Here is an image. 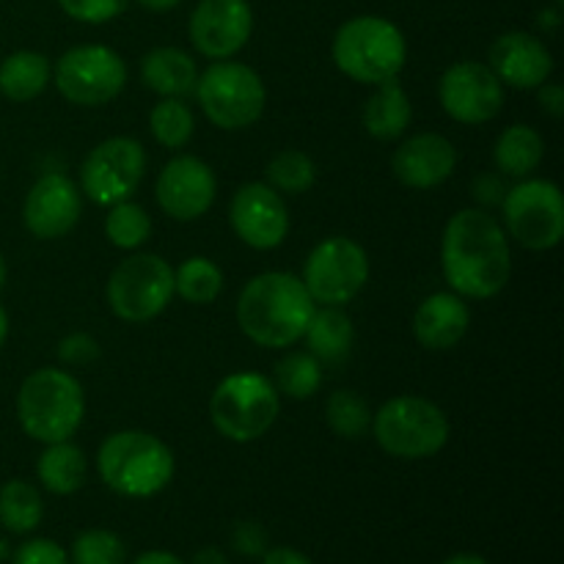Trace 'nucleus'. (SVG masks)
Returning <instances> with one entry per match:
<instances>
[{
    "instance_id": "1",
    "label": "nucleus",
    "mask_w": 564,
    "mask_h": 564,
    "mask_svg": "<svg viewBox=\"0 0 564 564\" xmlns=\"http://www.w3.org/2000/svg\"><path fill=\"white\" fill-rule=\"evenodd\" d=\"M441 268L455 295L471 301L496 297L512 275L505 226L477 207L452 215L441 240Z\"/></svg>"
},
{
    "instance_id": "2",
    "label": "nucleus",
    "mask_w": 564,
    "mask_h": 564,
    "mask_svg": "<svg viewBox=\"0 0 564 564\" xmlns=\"http://www.w3.org/2000/svg\"><path fill=\"white\" fill-rule=\"evenodd\" d=\"M317 303L303 286L301 275L270 270L242 286L237 297V325L259 347L284 350L297 345L306 334Z\"/></svg>"
},
{
    "instance_id": "3",
    "label": "nucleus",
    "mask_w": 564,
    "mask_h": 564,
    "mask_svg": "<svg viewBox=\"0 0 564 564\" xmlns=\"http://www.w3.org/2000/svg\"><path fill=\"white\" fill-rule=\"evenodd\" d=\"M174 452L147 430H119L102 441L97 471L124 499H152L174 479Z\"/></svg>"
},
{
    "instance_id": "4",
    "label": "nucleus",
    "mask_w": 564,
    "mask_h": 564,
    "mask_svg": "<svg viewBox=\"0 0 564 564\" xmlns=\"http://www.w3.org/2000/svg\"><path fill=\"white\" fill-rule=\"evenodd\" d=\"M86 416V394L75 375L42 367L22 380L17 391V419L28 438L39 444L69 441Z\"/></svg>"
},
{
    "instance_id": "5",
    "label": "nucleus",
    "mask_w": 564,
    "mask_h": 564,
    "mask_svg": "<svg viewBox=\"0 0 564 564\" xmlns=\"http://www.w3.org/2000/svg\"><path fill=\"white\" fill-rule=\"evenodd\" d=\"M408 44L400 28L383 17H352L334 36V64L350 80L378 86L402 72Z\"/></svg>"
},
{
    "instance_id": "6",
    "label": "nucleus",
    "mask_w": 564,
    "mask_h": 564,
    "mask_svg": "<svg viewBox=\"0 0 564 564\" xmlns=\"http://www.w3.org/2000/svg\"><path fill=\"white\" fill-rule=\"evenodd\" d=\"M372 433L380 449L400 460H424L438 455L449 441V419L424 397H391L372 413Z\"/></svg>"
},
{
    "instance_id": "7",
    "label": "nucleus",
    "mask_w": 564,
    "mask_h": 564,
    "mask_svg": "<svg viewBox=\"0 0 564 564\" xmlns=\"http://www.w3.org/2000/svg\"><path fill=\"white\" fill-rule=\"evenodd\" d=\"M281 411L273 380L259 372H235L209 397V419L226 441L251 444L270 433Z\"/></svg>"
},
{
    "instance_id": "8",
    "label": "nucleus",
    "mask_w": 564,
    "mask_h": 564,
    "mask_svg": "<svg viewBox=\"0 0 564 564\" xmlns=\"http://www.w3.org/2000/svg\"><path fill=\"white\" fill-rule=\"evenodd\" d=\"M196 97L204 116L218 130H246L257 124L268 105V91L257 69L240 61H213L198 72Z\"/></svg>"
},
{
    "instance_id": "9",
    "label": "nucleus",
    "mask_w": 564,
    "mask_h": 564,
    "mask_svg": "<svg viewBox=\"0 0 564 564\" xmlns=\"http://www.w3.org/2000/svg\"><path fill=\"white\" fill-rule=\"evenodd\" d=\"M105 292L116 317L132 325L149 323L174 297V268L158 253H132L116 264Z\"/></svg>"
},
{
    "instance_id": "10",
    "label": "nucleus",
    "mask_w": 564,
    "mask_h": 564,
    "mask_svg": "<svg viewBox=\"0 0 564 564\" xmlns=\"http://www.w3.org/2000/svg\"><path fill=\"white\" fill-rule=\"evenodd\" d=\"M505 226L518 246L529 251H551L564 237V196L549 180H521L507 187Z\"/></svg>"
},
{
    "instance_id": "11",
    "label": "nucleus",
    "mask_w": 564,
    "mask_h": 564,
    "mask_svg": "<svg viewBox=\"0 0 564 564\" xmlns=\"http://www.w3.org/2000/svg\"><path fill=\"white\" fill-rule=\"evenodd\" d=\"M53 83L66 102L99 108L124 91L127 66L124 58L105 44H80L61 55Z\"/></svg>"
},
{
    "instance_id": "12",
    "label": "nucleus",
    "mask_w": 564,
    "mask_h": 564,
    "mask_svg": "<svg viewBox=\"0 0 564 564\" xmlns=\"http://www.w3.org/2000/svg\"><path fill=\"white\" fill-rule=\"evenodd\" d=\"M303 286L317 306H345L369 281V257L352 237L317 242L303 268Z\"/></svg>"
},
{
    "instance_id": "13",
    "label": "nucleus",
    "mask_w": 564,
    "mask_h": 564,
    "mask_svg": "<svg viewBox=\"0 0 564 564\" xmlns=\"http://www.w3.org/2000/svg\"><path fill=\"white\" fill-rule=\"evenodd\" d=\"M147 174V152L135 138L116 135L97 143L80 169V191L99 207L127 202Z\"/></svg>"
},
{
    "instance_id": "14",
    "label": "nucleus",
    "mask_w": 564,
    "mask_h": 564,
    "mask_svg": "<svg viewBox=\"0 0 564 564\" xmlns=\"http://www.w3.org/2000/svg\"><path fill=\"white\" fill-rule=\"evenodd\" d=\"M441 108L460 124H485L505 108V86L488 64L460 61L441 75Z\"/></svg>"
},
{
    "instance_id": "15",
    "label": "nucleus",
    "mask_w": 564,
    "mask_h": 564,
    "mask_svg": "<svg viewBox=\"0 0 564 564\" xmlns=\"http://www.w3.org/2000/svg\"><path fill=\"white\" fill-rule=\"evenodd\" d=\"M229 224L248 248L273 251L286 240L290 213L284 196L268 182H246L229 204Z\"/></svg>"
},
{
    "instance_id": "16",
    "label": "nucleus",
    "mask_w": 564,
    "mask_h": 564,
    "mask_svg": "<svg viewBox=\"0 0 564 564\" xmlns=\"http://www.w3.org/2000/svg\"><path fill=\"white\" fill-rule=\"evenodd\" d=\"M191 42L204 58H235L253 31V11L248 0H198L191 14Z\"/></svg>"
},
{
    "instance_id": "17",
    "label": "nucleus",
    "mask_w": 564,
    "mask_h": 564,
    "mask_svg": "<svg viewBox=\"0 0 564 564\" xmlns=\"http://www.w3.org/2000/svg\"><path fill=\"white\" fill-rule=\"evenodd\" d=\"M215 193H218L215 171L193 154H180V158L169 160L160 171L158 182H154V196H158L160 209L169 218L182 220V224L207 215V209L215 202Z\"/></svg>"
},
{
    "instance_id": "18",
    "label": "nucleus",
    "mask_w": 564,
    "mask_h": 564,
    "mask_svg": "<svg viewBox=\"0 0 564 564\" xmlns=\"http://www.w3.org/2000/svg\"><path fill=\"white\" fill-rule=\"evenodd\" d=\"M80 187L66 174H44L31 185L22 207L25 229L36 240H58L66 237L80 220Z\"/></svg>"
},
{
    "instance_id": "19",
    "label": "nucleus",
    "mask_w": 564,
    "mask_h": 564,
    "mask_svg": "<svg viewBox=\"0 0 564 564\" xmlns=\"http://www.w3.org/2000/svg\"><path fill=\"white\" fill-rule=\"evenodd\" d=\"M457 165V149L449 138L438 132H419L400 143L394 152L391 169L405 187L413 191H433L444 185Z\"/></svg>"
},
{
    "instance_id": "20",
    "label": "nucleus",
    "mask_w": 564,
    "mask_h": 564,
    "mask_svg": "<svg viewBox=\"0 0 564 564\" xmlns=\"http://www.w3.org/2000/svg\"><path fill=\"white\" fill-rule=\"evenodd\" d=\"M488 66L499 77L501 86L532 91L549 80L554 72V58L543 39L523 31H510L494 42Z\"/></svg>"
},
{
    "instance_id": "21",
    "label": "nucleus",
    "mask_w": 564,
    "mask_h": 564,
    "mask_svg": "<svg viewBox=\"0 0 564 564\" xmlns=\"http://www.w3.org/2000/svg\"><path fill=\"white\" fill-rule=\"evenodd\" d=\"M471 325V312L466 301L455 292H435L419 303L413 314V336L424 350L444 352L460 345Z\"/></svg>"
},
{
    "instance_id": "22",
    "label": "nucleus",
    "mask_w": 564,
    "mask_h": 564,
    "mask_svg": "<svg viewBox=\"0 0 564 564\" xmlns=\"http://www.w3.org/2000/svg\"><path fill=\"white\" fill-rule=\"evenodd\" d=\"M141 80L149 91L160 97H187L196 91L198 66L185 50L154 47L141 61Z\"/></svg>"
},
{
    "instance_id": "23",
    "label": "nucleus",
    "mask_w": 564,
    "mask_h": 564,
    "mask_svg": "<svg viewBox=\"0 0 564 564\" xmlns=\"http://www.w3.org/2000/svg\"><path fill=\"white\" fill-rule=\"evenodd\" d=\"M411 116V97L397 77L378 83L372 97L364 105V127L378 141H397L400 135H405Z\"/></svg>"
},
{
    "instance_id": "24",
    "label": "nucleus",
    "mask_w": 564,
    "mask_h": 564,
    "mask_svg": "<svg viewBox=\"0 0 564 564\" xmlns=\"http://www.w3.org/2000/svg\"><path fill=\"white\" fill-rule=\"evenodd\" d=\"M88 463L80 446L72 441L44 444V452L36 460V477L44 490L53 496H72L86 485Z\"/></svg>"
},
{
    "instance_id": "25",
    "label": "nucleus",
    "mask_w": 564,
    "mask_h": 564,
    "mask_svg": "<svg viewBox=\"0 0 564 564\" xmlns=\"http://www.w3.org/2000/svg\"><path fill=\"white\" fill-rule=\"evenodd\" d=\"M53 80V66L47 55L33 50H17L0 64V94L11 102H31Z\"/></svg>"
},
{
    "instance_id": "26",
    "label": "nucleus",
    "mask_w": 564,
    "mask_h": 564,
    "mask_svg": "<svg viewBox=\"0 0 564 564\" xmlns=\"http://www.w3.org/2000/svg\"><path fill=\"white\" fill-rule=\"evenodd\" d=\"M545 158V141L534 127L512 124L499 135L494 149V163L501 176L527 180L540 169Z\"/></svg>"
},
{
    "instance_id": "27",
    "label": "nucleus",
    "mask_w": 564,
    "mask_h": 564,
    "mask_svg": "<svg viewBox=\"0 0 564 564\" xmlns=\"http://www.w3.org/2000/svg\"><path fill=\"white\" fill-rule=\"evenodd\" d=\"M303 339L308 341V352H312L317 361L336 364L345 361V358L350 356L356 330H352L350 317H347L339 306H323L314 308Z\"/></svg>"
},
{
    "instance_id": "28",
    "label": "nucleus",
    "mask_w": 564,
    "mask_h": 564,
    "mask_svg": "<svg viewBox=\"0 0 564 564\" xmlns=\"http://www.w3.org/2000/svg\"><path fill=\"white\" fill-rule=\"evenodd\" d=\"M44 501L25 479H9L0 488V523L11 534H31L42 523Z\"/></svg>"
},
{
    "instance_id": "29",
    "label": "nucleus",
    "mask_w": 564,
    "mask_h": 564,
    "mask_svg": "<svg viewBox=\"0 0 564 564\" xmlns=\"http://www.w3.org/2000/svg\"><path fill=\"white\" fill-rule=\"evenodd\" d=\"M224 290V273L207 257H191L174 270V292L193 306H207Z\"/></svg>"
},
{
    "instance_id": "30",
    "label": "nucleus",
    "mask_w": 564,
    "mask_h": 564,
    "mask_svg": "<svg viewBox=\"0 0 564 564\" xmlns=\"http://www.w3.org/2000/svg\"><path fill=\"white\" fill-rule=\"evenodd\" d=\"M149 130L160 147L182 149L185 143H191L193 132H196V119L185 99L163 97L149 113Z\"/></svg>"
},
{
    "instance_id": "31",
    "label": "nucleus",
    "mask_w": 564,
    "mask_h": 564,
    "mask_svg": "<svg viewBox=\"0 0 564 564\" xmlns=\"http://www.w3.org/2000/svg\"><path fill=\"white\" fill-rule=\"evenodd\" d=\"M319 383H323V364L312 352H286L275 364V391L292 400H308L317 394Z\"/></svg>"
},
{
    "instance_id": "32",
    "label": "nucleus",
    "mask_w": 564,
    "mask_h": 564,
    "mask_svg": "<svg viewBox=\"0 0 564 564\" xmlns=\"http://www.w3.org/2000/svg\"><path fill=\"white\" fill-rule=\"evenodd\" d=\"M152 235V218L147 209L135 202H119L108 207V218H105V237L110 246L121 248V251H135Z\"/></svg>"
},
{
    "instance_id": "33",
    "label": "nucleus",
    "mask_w": 564,
    "mask_h": 564,
    "mask_svg": "<svg viewBox=\"0 0 564 564\" xmlns=\"http://www.w3.org/2000/svg\"><path fill=\"white\" fill-rule=\"evenodd\" d=\"M264 174H268V185L273 191L286 193V196H301V193L312 191L314 182H317L314 160L301 149H284V152L275 154Z\"/></svg>"
},
{
    "instance_id": "34",
    "label": "nucleus",
    "mask_w": 564,
    "mask_h": 564,
    "mask_svg": "<svg viewBox=\"0 0 564 564\" xmlns=\"http://www.w3.org/2000/svg\"><path fill=\"white\" fill-rule=\"evenodd\" d=\"M325 419H328V427L334 430L339 438L356 441L372 424V411H369L367 400L361 394L350 389H339L328 397L325 402Z\"/></svg>"
},
{
    "instance_id": "35",
    "label": "nucleus",
    "mask_w": 564,
    "mask_h": 564,
    "mask_svg": "<svg viewBox=\"0 0 564 564\" xmlns=\"http://www.w3.org/2000/svg\"><path fill=\"white\" fill-rule=\"evenodd\" d=\"M127 545L110 529H86L75 538L69 551L72 564H124Z\"/></svg>"
},
{
    "instance_id": "36",
    "label": "nucleus",
    "mask_w": 564,
    "mask_h": 564,
    "mask_svg": "<svg viewBox=\"0 0 564 564\" xmlns=\"http://www.w3.org/2000/svg\"><path fill=\"white\" fill-rule=\"evenodd\" d=\"M130 0H58L61 9L77 22L86 25H102V22L116 20L127 9Z\"/></svg>"
},
{
    "instance_id": "37",
    "label": "nucleus",
    "mask_w": 564,
    "mask_h": 564,
    "mask_svg": "<svg viewBox=\"0 0 564 564\" xmlns=\"http://www.w3.org/2000/svg\"><path fill=\"white\" fill-rule=\"evenodd\" d=\"M11 564H72L69 554L53 540H28L11 554Z\"/></svg>"
},
{
    "instance_id": "38",
    "label": "nucleus",
    "mask_w": 564,
    "mask_h": 564,
    "mask_svg": "<svg viewBox=\"0 0 564 564\" xmlns=\"http://www.w3.org/2000/svg\"><path fill=\"white\" fill-rule=\"evenodd\" d=\"M99 341L88 334H69L66 339H61L58 345V358L69 367H83V364H91L99 358Z\"/></svg>"
},
{
    "instance_id": "39",
    "label": "nucleus",
    "mask_w": 564,
    "mask_h": 564,
    "mask_svg": "<svg viewBox=\"0 0 564 564\" xmlns=\"http://www.w3.org/2000/svg\"><path fill=\"white\" fill-rule=\"evenodd\" d=\"M231 545L242 556H251L253 560V556H262L268 551V532L257 521H242L231 532Z\"/></svg>"
},
{
    "instance_id": "40",
    "label": "nucleus",
    "mask_w": 564,
    "mask_h": 564,
    "mask_svg": "<svg viewBox=\"0 0 564 564\" xmlns=\"http://www.w3.org/2000/svg\"><path fill=\"white\" fill-rule=\"evenodd\" d=\"M505 180H501L499 174H494V171L474 180V198H477L479 204H485V207H496V204L505 202Z\"/></svg>"
},
{
    "instance_id": "41",
    "label": "nucleus",
    "mask_w": 564,
    "mask_h": 564,
    "mask_svg": "<svg viewBox=\"0 0 564 564\" xmlns=\"http://www.w3.org/2000/svg\"><path fill=\"white\" fill-rule=\"evenodd\" d=\"M538 102L545 113L554 116V119H562L564 116V88L560 86V83L545 80L543 86L538 88Z\"/></svg>"
},
{
    "instance_id": "42",
    "label": "nucleus",
    "mask_w": 564,
    "mask_h": 564,
    "mask_svg": "<svg viewBox=\"0 0 564 564\" xmlns=\"http://www.w3.org/2000/svg\"><path fill=\"white\" fill-rule=\"evenodd\" d=\"M262 564H312V560L303 551L290 549V545H279V549L264 551Z\"/></svg>"
},
{
    "instance_id": "43",
    "label": "nucleus",
    "mask_w": 564,
    "mask_h": 564,
    "mask_svg": "<svg viewBox=\"0 0 564 564\" xmlns=\"http://www.w3.org/2000/svg\"><path fill=\"white\" fill-rule=\"evenodd\" d=\"M132 564H185L176 554L171 551H147V554L138 556Z\"/></svg>"
},
{
    "instance_id": "44",
    "label": "nucleus",
    "mask_w": 564,
    "mask_h": 564,
    "mask_svg": "<svg viewBox=\"0 0 564 564\" xmlns=\"http://www.w3.org/2000/svg\"><path fill=\"white\" fill-rule=\"evenodd\" d=\"M193 564H229V560L220 549H202L193 556Z\"/></svg>"
},
{
    "instance_id": "45",
    "label": "nucleus",
    "mask_w": 564,
    "mask_h": 564,
    "mask_svg": "<svg viewBox=\"0 0 564 564\" xmlns=\"http://www.w3.org/2000/svg\"><path fill=\"white\" fill-rule=\"evenodd\" d=\"M138 3L149 11H171V9H176L182 0H138Z\"/></svg>"
},
{
    "instance_id": "46",
    "label": "nucleus",
    "mask_w": 564,
    "mask_h": 564,
    "mask_svg": "<svg viewBox=\"0 0 564 564\" xmlns=\"http://www.w3.org/2000/svg\"><path fill=\"white\" fill-rule=\"evenodd\" d=\"M441 564H490V562L485 560V556H479V554H455V556H449V560L441 562Z\"/></svg>"
},
{
    "instance_id": "47",
    "label": "nucleus",
    "mask_w": 564,
    "mask_h": 564,
    "mask_svg": "<svg viewBox=\"0 0 564 564\" xmlns=\"http://www.w3.org/2000/svg\"><path fill=\"white\" fill-rule=\"evenodd\" d=\"M6 336H9V317H6L3 306H0V347L6 345Z\"/></svg>"
},
{
    "instance_id": "48",
    "label": "nucleus",
    "mask_w": 564,
    "mask_h": 564,
    "mask_svg": "<svg viewBox=\"0 0 564 564\" xmlns=\"http://www.w3.org/2000/svg\"><path fill=\"white\" fill-rule=\"evenodd\" d=\"M540 25L556 28V11H545V14H540Z\"/></svg>"
},
{
    "instance_id": "49",
    "label": "nucleus",
    "mask_w": 564,
    "mask_h": 564,
    "mask_svg": "<svg viewBox=\"0 0 564 564\" xmlns=\"http://www.w3.org/2000/svg\"><path fill=\"white\" fill-rule=\"evenodd\" d=\"M3 284H6V262L3 257H0V290H3Z\"/></svg>"
},
{
    "instance_id": "50",
    "label": "nucleus",
    "mask_w": 564,
    "mask_h": 564,
    "mask_svg": "<svg viewBox=\"0 0 564 564\" xmlns=\"http://www.w3.org/2000/svg\"><path fill=\"white\" fill-rule=\"evenodd\" d=\"M6 556H9V549H6V543L0 540V560H6Z\"/></svg>"
}]
</instances>
